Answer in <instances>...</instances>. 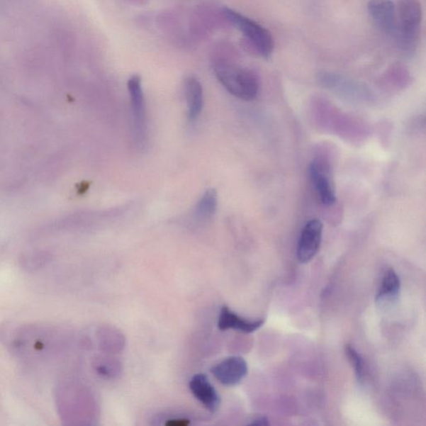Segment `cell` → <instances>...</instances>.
<instances>
[{
    "label": "cell",
    "mask_w": 426,
    "mask_h": 426,
    "mask_svg": "<svg viewBox=\"0 0 426 426\" xmlns=\"http://www.w3.org/2000/svg\"><path fill=\"white\" fill-rule=\"evenodd\" d=\"M218 194L214 189H209L200 199L195 211V218L199 221H207L216 212Z\"/></svg>",
    "instance_id": "obj_13"
},
{
    "label": "cell",
    "mask_w": 426,
    "mask_h": 426,
    "mask_svg": "<svg viewBox=\"0 0 426 426\" xmlns=\"http://www.w3.org/2000/svg\"><path fill=\"white\" fill-rule=\"evenodd\" d=\"M128 89L131 99L134 130H135L137 140L142 145L146 132V108L140 77L138 75L131 77L128 82Z\"/></svg>",
    "instance_id": "obj_6"
},
{
    "label": "cell",
    "mask_w": 426,
    "mask_h": 426,
    "mask_svg": "<svg viewBox=\"0 0 426 426\" xmlns=\"http://www.w3.org/2000/svg\"><path fill=\"white\" fill-rule=\"evenodd\" d=\"M215 75L230 94L244 101H252L259 92V80L254 72L229 62L213 66Z\"/></svg>",
    "instance_id": "obj_1"
},
{
    "label": "cell",
    "mask_w": 426,
    "mask_h": 426,
    "mask_svg": "<svg viewBox=\"0 0 426 426\" xmlns=\"http://www.w3.org/2000/svg\"><path fill=\"white\" fill-rule=\"evenodd\" d=\"M310 176L318 197L325 206H332L336 203L332 180L331 170L327 162L322 159H315L310 165Z\"/></svg>",
    "instance_id": "obj_5"
},
{
    "label": "cell",
    "mask_w": 426,
    "mask_h": 426,
    "mask_svg": "<svg viewBox=\"0 0 426 426\" xmlns=\"http://www.w3.org/2000/svg\"><path fill=\"white\" fill-rule=\"evenodd\" d=\"M397 28L395 33L400 49L405 55H413L417 47L422 21V6L420 0H399L396 7Z\"/></svg>",
    "instance_id": "obj_2"
},
{
    "label": "cell",
    "mask_w": 426,
    "mask_h": 426,
    "mask_svg": "<svg viewBox=\"0 0 426 426\" xmlns=\"http://www.w3.org/2000/svg\"><path fill=\"white\" fill-rule=\"evenodd\" d=\"M344 350H346V355L349 359V361L351 362L352 366L355 369L358 381H363L364 376H365L364 371H364V363L361 356L351 344H347Z\"/></svg>",
    "instance_id": "obj_14"
},
{
    "label": "cell",
    "mask_w": 426,
    "mask_h": 426,
    "mask_svg": "<svg viewBox=\"0 0 426 426\" xmlns=\"http://www.w3.org/2000/svg\"><path fill=\"white\" fill-rule=\"evenodd\" d=\"M223 13L228 21L242 33L248 44L258 55L267 59L271 55L274 40L269 30L232 9L225 8Z\"/></svg>",
    "instance_id": "obj_3"
},
{
    "label": "cell",
    "mask_w": 426,
    "mask_h": 426,
    "mask_svg": "<svg viewBox=\"0 0 426 426\" xmlns=\"http://www.w3.org/2000/svg\"><path fill=\"white\" fill-rule=\"evenodd\" d=\"M189 388L195 398L212 413H216L221 405V398L216 389L204 374H197L191 378Z\"/></svg>",
    "instance_id": "obj_9"
},
{
    "label": "cell",
    "mask_w": 426,
    "mask_h": 426,
    "mask_svg": "<svg viewBox=\"0 0 426 426\" xmlns=\"http://www.w3.org/2000/svg\"><path fill=\"white\" fill-rule=\"evenodd\" d=\"M400 281L394 270L390 269L383 277L381 289L376 296V304L381 310H389L398 301Z\"/></svg>",
    "instance_id": "obj_11"
},
{
    "label": "cell",
    "mask_w": 426,
    "mask_h": 426,
    "mask_svg": "<svg viewBox=\"0 0 426 426\" xmlns=\"http://www.w3.org/2000/svg\"><path fill=\"white\" fill-rule=\"evenodd\" d=\"M367 9L377 28L387 35H395L397 28L396 7L391 0H370Z\"/></svg>",
    "instance_id": "obj_8"
},
{
    "label": "cell",
    "mask_w": 426,
    "mask_h": 426,
    "mask_svg": "<svg viewBox=\"0 0 426 426\" xmlns=\"http://www.w3.org/2000/svg\"><path fill=\"white\" fill-rule=\"evenodd\" d=\"M191 424V421L189 419H171L167 421L166 425L167 426H188Z\"/></svg>",
    "instance_id": "obj_15"
},
{
    "label": "cell",
    "mask_w": 426,
    "mask_h": 426,
    "mask_svg": "<svg viewBox=\"0 0 426 426\" xmlns=\"http://www.w3.org/2000/svg\"><path fill=\"white\" fill-rule=\"evenodd\" d=\"M250 425H269V421H268V419L267 417H260V418H257L255 419L254 420L252 421V422H251L250 424H249Z\"/></svg>",
    "instance_id": "obj_16"
},
{
    "label": "cell",
    "mask_w": 426,
    "mask_h": 426,
    "mask_svg": "<svg viewBox=\"0 0 426 426\" xmlns=\"http://www.w3.org/2000/svg\"><path fill=\"white\" fill-rule=\"evenodd\" d=\"M323 224L318 219L310 220L301 231L298 251V259L301 263H308L313 259L322 242Z\"/></svg>",
    "instance_id": "obj_4"
},
{
    "label": "cell",
    "mask_w": 426,
    "mask_h": 426,
    "mask_svg": "<svg viewBox=\"0 0 426 426\" xmlns=\"http://www.w3.org/2000/svg\"><path fill=\"white\" fill-rule=\"evenodd\" d=\"M185 96L189 117L191 120H195L203 107V90L202 84L194 77H189L185 81Z\"/></svg>",
    "instance_id": "obj_12"
},
{
    "label": "cell",
    "mask_w": 426,
    "mask_h": 426,
    "mask_svg": "<svg viewBox=\"0 0 426 426\" xmlns=\"http://www.w3.org/2000/svg\"><path fill=\"white\" fill-rule=\"evenodd\" d=\"M211 371L223 385L236 386L247 376V363L241 357H231L218 363Z\"/></svg>",
    "instance_id": "obj_7"
},
{
    "label": "cell",
    "mask_w": 426,
    "mask_h": 426,
    "mask_svg": "<svg viewBox=\"0 0 426 426\" xmlns=\"http://www.w3.org/2000/svg\"><path fill=\"white\" fill-rule=\"evenodd\" d=\"M263 324L264 320H250L242 318L233 313L228 306H223L221 309L218 323V328L223 331L232 329L244 333L254 332L261 328Z\"/></svg>",
    "instance_id": "obj_10"
}]
</instances>
